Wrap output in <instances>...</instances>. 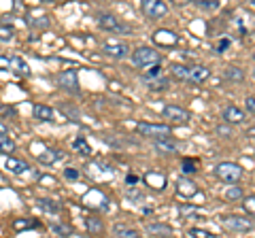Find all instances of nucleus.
Masks as SVG:
<instances>
[{
    "instance_id": "1",
    "label": "nucleus",
    "mask_w": 255,
    "mask_h": 238,
    "mask_svg": "<svg viewBox=\"0 0 255 238\" xmlns=\"http://www.w3.org/2000/svg\"><path fill=\"white\" fill-rule=\"evenodd\" d=\"M170 73L174 79L179 81H185V83H194V85H200L204 83L206 79L211 77V70L202 66V64H194V66H185V64H172L170 66Z\"/></svg>"
},
{
    "instance_id": "2",
    "label": "nucleus",
    "mask_w": 255,
    "mask_h": 238,
    "mask_svg": "<svg viewBox=\"0 0 255 238\" xmlns=\"http://www.w3.org/2000/svg\"><path fill=\"white\" fill-rule=\"evenodd\" d=\"M213 174L217 177L219 181H223L226 185H236L238 181L243 179V166L236 164V162H219L217 166L213 168Z\"/></svg>"
},
{
    "instance_id": "3",
    "label": "nucleus",
    "mask_w": 255,
    "mask_h": 238,
    "mask_svg": "<svg viewBox=\"0 0 255 238\" xmlns=\"http://www.w3.org/2000/svg\"><path fill=\"white\" fill-rule=\"evenodd\" d=\"M130 58H132V64L134 66H138V68H151V66H157L159 62H162V53H157L153 47L140 45V47H136V49L130 53Z\"/></svg>"
},
{
    "instance_id": "4",
    "label": "nucleus",
    "mask_w": 255,
    "mask_h": 238,
    "mask_svg": "<svg viewBox=\"0 0 255 238\" xmlns=\"http://www.w3.org/2000/svg\"><path fill=\"white\" fill-rule=\"evenodd\" d=\"M136 132L140 134V136H145V138H153V142L172 136V128L168 123H145V121H138L136 123Z\"/></svg>"
},
{
    "instance_id": "5",
    "label": "nucleus",
    "mask_w": 255,
    "mask_h": 238,
    "mask_svg": "<svg viewBox=\"0 0 255 238\" xmlns=\"http://www.w3.org/2000/svg\"><path fill=\"white\" fill-rule=\"evenodd\" d=\"M98 26L105 30V32H111V34H130L132 32L130 26L122 23V19H117L115 15H111V13H100Z\"/></svg>"
},
{
    "instance_id": "6",
    "label": "nucleus",
    "mask_w": 255,
    "mask_h": 238,
    "mask_svg": "<svg viewBox=\"0 0 255 238\" xmlns=\"http://www.w3.org/2000/svg\"><path fill=\"white\" fill-rule=\"evenodd\" d=\"M221 224L226 226L230 232H241L247 234L253 230V221L247 217V215H223L221 217Z\"/></svg>"
},
{
    "instance_id": "7",
    "label": "nucleus",
    "mask_w": 255,
    "mask_h": 238,
    "mask_svg": "<svg viewBox=\"0 0 255 238\" xmlns=\"http://www.w3.org/2000/svg\"><path fill=\"white\" fill-rule=\"evenodd\" d=\"M102 53H107L109 58H115V60H124L130 55V47L124 41H117V38H107L102 43Z\"/></svg>"
},
{
    "instance_id": "8",
    "label": "nucleus",
    "mask_w": 255,
    "mask_h": 238,
    "mask_svg": "<svg viewBox=\"0 0 255 238\" xmlns=\"http://www.w3.org/2000/svg\"><path fill=\"white\" fill-rule=\"evenodd\" d=\"M140 11L149 19H162L164 15L168 13V4H166L164 0H142Z\"/></svg>"
},
{
    "instance_id": "9",
    "label": "nucleus",
    "mask_w": 255,
    "mask_h": 238,
    "mask_svg": "<svg viewBox=\"0 0 255 238\" xmlns=\"http://www.w3.org/2000/svg\"><path fill=\"white\" fill-rule=\"evenodd\" d=\"M162 117L166 119V121H172V123H189V119H191V113L187 109H183L179 105H166L162 109Z\"/></svg>"
},
{
    "instance_id": "10",
    "label": "nucleus",
    "mask_w": 255,
    "mask_h": 238,
    "mask_svg": "<svg viewBox=\"0 0 255 238\" xmlns=\"http://www.w3.org/2000/svg\"><path fill=\"white\" fill-rule=\"evenodd\" d=\"M58 85L62 87L64 92L68 94H79V77H77V70L68 68V70H62V73L58 75Z\"/></svg>"
},
{
    "instance_id": "11",
    "label": "nucleus",
    "mask_w": 255,
    "mask_h": 238,
    "mask_svg": "<svg viewBox=\"0 0 255 238\" xmlns=\"http://www.w3.org/2000/svg\"><path fill=\"white\" fill-rule=\"evenodd\" d=\"M0 66H9V70H13V75H17V77H28L30 75V66L26 64V60L19 58V55L0 58Z\"/></svg>"
},
{
    "instance_id": "12",
    "label": "nucleus",
    "mask_w": 255,
    "mask_h": 238,
    "mask_svg": "<svg viewBox=\"0 0 255 238\" xmlns=\"http://www.w3.org/2000/svg\"><path fill=\"white\" fill-rule=\"evenodd\" d=\"M221 119L226 121L228 125H238V123H245V111L241 107H234V105H228L226 109L221 111Z\"/></svg>"
},
{
    "instance_id": "13",
    "label": "nucleus",
    "mask_w": 255,
    "mask_h": 238,
    "mask_svg": "<svg viewBox=\"0 0 255 238\" xmlns=\"http://www.w3.org/2000/svg\"><path fill=\"white\" fill-rule=\"evenodd\" d=\"M2 166H4V170H9L11 174H26L32 170L26 160H17V157H6Z\"/></svg>"
},
{
    "instance_id": "14",
    "label": "nucleus",
    "mask_w": 255,
    "mask_h": 238,
    "mask_svg": "<svg viewBox=\"0 0 255 238\" xmlns=\"http://www.w3.org/2000/svg\"><path fill=\"white\" fill-rule=\"evenodd\" d=\"M64 157V153L60 151V149H53V147H45L41 153H38V162H41L43 166H53L58 164L60 160Z\"/></svg>"
},
{
    "instance_id": "15",
    "label": "nucleus",
    "mask_w": 255,
    "mask_h": 238,
    "mask_svg": "<svg viewBox=\"0 0 255 238\" xmlns=\"http://www.w3.org/2000/svg\"><path fill=\"white\" fill-rule=\"evenodd\" d=\"M153 147H155V151L164 153V155H172V153H177L179 149H181V145H179L177 140H172V136L170 138H164V140H155Z\"/></svg>"
},
{
    "instance_id": "16",
    "label": "nucleus",
    "mask_w": 255,
    "mask_h": 238,
    "mask_svg": "<svg viewBox=\"0 0 255 238\" xmlns=\"http://www.w3.org/2000/svg\"><path fill=\"white\" fill-rule=\"evenodd\" d=\"M177 192H179L181 196H185V198H194V196L198 194V185H196L191 179L183 177V179L177 181Z\"/></svg>"
},
{
    "instance_id": "17",
    "label": "nucleus",
    "mask_w": 255,
    "mask_h": 238,
    "mask_svg": "<svg viewBox=\"0 0 255 238\" xmlns=\"http://www.w3.org/2000/svg\"><path fill=\"white\" fill-rule=\"evenodd\" d=\"M32 115H34V119H38V121H53V109L49 105H34L32 107Z\"/></svg>"
},
{
    "instance_id": "18",
    "label": "nucleus",
    "mask_w": 255,
    "mask_h": 238,
    "mask_svg": "<svg viewBox=\"0 0 255 238\" xmlns=\"http://www.w3.org/2000/svg\"><path fill=\"white\" fill-rule=\"evenodd\" d=\"M113 234L117 238H140V232L136 228L128 226V224H115L113 226Z\"/></svg>"
},
{
    "instance_id": "19",
    "label": "nucleus",
    "mask_w": 255,
    "mask_h": 238,
    "mask_svg": "<svg viewBox=\"0 0 255 238\" xmlns=\"http://www.w3.org/2000/svg\"><path fill=\"white\" fill-rule=\"evenodd\" d=\"M142 83H145L151 92H166L170 87V81L166 77H157V79H145L142 77Z\"/></svg>"
},
{
    "instance_id": "20",
    "label": "nucleus",
    "mask_w": 255,
    "mask_h": 238,
    "mask_svg": "<svg viewBox=\"0 0 255 238\" xmlns=\"http://www.w3.org/2000/svg\"><path fill=\"white\" fill-rule=\"evenodd\" d=\"M38 206H41L45 213H49V215H58L62 211V202L53 200V198H41V200H38Z\"/></svg>"
},
{
    "instance_id": "21",
    "label": "nucleus",
    "mask_w": 255,
    "mask_h": 238,
    "mask_svg": "<svg viewBox=\"0 0 255 238\" xmlns=\"http://www.w3.org/2000/svg\"><path fill=\"white\" fill-rule=\"evenodd\" d=\"M153 41L155 43H162V45H174L177 43V34L170 32V30H155V34H153Z\"/></svg>"
},
{
    "instance_id": "22",
    "label": "nucleus",
    "mask_w": 255,
    "mask_h": 238,
    "mask_svg": "<svg viewBox=\"0 0 255 238\" xmlns=\"http://www.w3.org/2000/svg\"><path fill=\"white\" fill-rule=\"evenodd\" d=\"M145 181H147V185H149L151 189H157V192H162V189L166 187V177H164V174L149 172L147 177H145Z\"/></svg>"
},
{
    "instance_id": "23",
    "label": "nucleus",
    "mask_w": 255,
    "mask_h": 238,
    "mask_svg": "<svg viewBox=\"0 0 255 238\" xmlns=\"http://www.w3.org/2000/svg\"><path fill=\"white\" fill-rule=\"evenodd\" d=\"M223 77L228 79V81H243L245 79V70L241 66H228L226 70H223Z\"/></svg>"
},
{
    "instance_id": "24",
    "label": "nucleus",
    "mask_w": 255,
    "mask_h": 238,
    "mask_svg": "<svg viewBox=\"0 0 255 238\" xmlns=\"http://www.w3.org/2000/svg\"><path fill=\"white\" fill-rule=\"evenodd\" d=\"M147 230L151 234H155V236H166V238L172 236V228L168 224H149Z\"/></svg>"
},
{
    "instance_id": "25",
    "label": "nucleus",
    "mask_w": 255,
    "mask_h": 238,
    "mask_svg": "<svg viewBox=\"0 0 255 238\" xmlns=\"http://www.w3.org/2000/svg\"><path fill=\"white\" fill-rule=\"evenodd\" d=\"M73 149L77 153H81V155H90L92 153V147H90V142H87L83 136H77L73 140Z\"/></svg>"
},
{
    "instance_id": "26",
    "label": "nucleus",
    "mask_w": 255,
    "mask_h": 238,
    "mask_svg": "<svg viewBox=\"0 0 255 238\" xmlns=\"http://www.w3.org/2000/svg\"><path fill=\"white\" fill-rule=\"evenodd\" d=\"M223 196H226V200H230V202L243 200V198H245L241 185H228V189H226V194H223Z\"/></svg>"
},
{
    "instance_id": "27",
    "label": "nucleus",
    "mask_w": 255,
    "mask_h": 238,
    "mask_svg": "<svg viewBox=\"0 0 255 238\" xmlns=\"http://www.w3.org/2000/svg\"><path fill=\"white\" fill-rule=\"evenodd\" d=\"M15 149H17V145H15V140H13V138H9V136H0V153L11 155V153H15Z\"/></svg>"
},
{
    "instance_id": "28",
    "label": "nucleus",
    "mask_w": 255,
    "mask_h": 238,
    "mask_svg": "<svg viewBox=\"0 0 255 238\" xmlns=\"http://www.w3.org/2000/svg\"><path fill=\"white\" fill-rule=\"evenodd\" d=\"M17 232H21V230H34V228H41V224H38L36 219H17L13 226Z\"/></svg>"
},
{
    "instance_id": "29",
    "label": "nucleus",
    "mask_w": 255,
    "mask_h": 238,
    "mask_svg": "<svg viewBox=\"0 0 255 238\" xmlns=\"http://www.w3.org/2000/svg\"><path fill=\"white\" fill-rule=\"evenodd\" d=\"M85 228H87V232L90 234H102V230H105V226H102V221L100 219H94V217H90L85 221Z\"/></svg>"
},
{
    "instance_id": "30",
    "label": "nucleus",
    "mask_w": 255,
    "mask_h": 238,
    "mask_svg": "<svg viewBox=\"0 0 255 238\" xmlns=\"http://www.w3.org/2000/svg\"><path fill=\"white\" fill-rule=\"evenodd\" d=\"M49 228H51V232L58 234L60 238H68L70 234H73V228L66 226V224H51Z\"/></svg>"
},
{
    "instance_id": "31",
    "label": "nucleus",
    "mask_w": 255,
    "mask_h": 238,
    "mask_svg": "<svg viewBox=\"0 0 255 238\" xmlns=\"http://www.w3.org/2000/svg\"><path fill=\"white\" fill-rule=\"evenodd\" d=\"M179 215H181V217L200 215V206H194V204H179Z\"/></svg>"
},
{
    "instance_id": "32",
    "label": "nucleus",
    "mask_w": 255,
    "mask_h": 238,
    "mask_svg": "<svg viewBox=\"0 0 255 238\" xmlns=\"http://www.w3.org/2000/svg\"><path fill=\"white\" fill-rule=\"evenodd\" d=\"M196 6L200 9H206V11H217L219 9V0H194Z\"/></svg>"
},
{
    "instance_id": "33",
    "label": "nucleus",
    "mask_w": 255,
    "mask_h": 238,
    "mask_svg": "<svg viewBox=\"0 0 255 238\" xmlns=\"http://www.w3.org/2000/svg\"><path fill=\"white\" fill-rule=\"evenodd\" d=\"M243 209H245L247 215L255 217V196H245L243 198Z\"/></svg>"
},
{
    "instance_id": "34",
    "label": "nucleus",
    "mask_w": 255,
    "mask_h": 238,
    "mask_svg": "<svg viewBox=\"0 0 255 238\" xmlns=\"http://www.w3.org/2000/svg\"><path fill=\"white\" fill-rule=\"evenodd\" d=\"M13 34H15L13 26H9V23H2V26H0V41L2 43H9L13 38Z\"/></svg>"
},
{
    "instance_id": "35",
    "label": "nucleus",
    "mask_w": 255,
    "mask_h": 238,
    "mask_svg": "<svg viewBox=\"0 0 255 238\" xmlns=\"http://www.w3.org/2000/svg\"><path fill=\"white\" fill-rule=\"evenodd\" d=\"M189 236L191 238H215L213 232H209V230H202V228H189Z\"/></svg>"
},
{
    "instance_id": "36",
    "label": "nucleus",
    "mask_w": 255,
    "mask_h": 238,
    "mask_svg": "<svg viewBox=\"0 0 255 238\" xmlns=\"http://www.w3.org/2000/svg\"><path fill=\"white\" fill-rule=\"evenodd\" d=\"M181 170L185 174H194L196 172V162L189 160V157H183V160H181Z\"/></svg>"
},
{
    "instance_id": "37",
    "label": "nucleus",
    "mask_w": 255,
    "mask_h": 238,
    "mask_svg": "<svg viewBox=\"0 0 255 238\" xmlns=\"http://www.w3.org/2000/svg\"><path fill=\"white\" fill-rule=\"evenodd\" d=\"M30 26L38 28V30H45V28H49V17H47V15H43V17H36V21H32Z\"/></svg>"
},
{
    "instance_id": "38",
    "label": "nucleus",
    "mask_w": 255,
    "mask_h": 238,
    "mask_svg": "<svg viewBox=\"0 0 255 238\" xmlns=\"http://www.w3.org/2000/svg\"><path fill=\"white\" fill-rule=\"evenodd\" d=\"M64 179H68V181H79V179H81V172H79L77 168H64Z\"/></svg>"
},
{
    "instance_id": "39",
    "label": "nucleus",
    "mask_w": 255,
    "mask_h": 238,
    "mask_svg": "<svg viewBox=\"0 0 255 238\" xmlns=\"http://www.w3.org/2000/svg\"><path fill=\"white\" fill-rule=\"evenodd\" d=\"M157 77H164L162 75V66H151L149 70H147V73H145V79H157Z\"/></svg>"
},
{
    "instance_id": "40",
    "label": "nucleus",
    "mask_w": 255,
    "mask_h": 238,
    "mask_svg": "<svg viewBox=\"0 0 255 238\" xmlns=\"http://www.w3.org/2000/svg\"><path fill=\"white\" fill-rule=\"evenodd\" d=\"M62 113L66 115V117H70V119H73V121H77V119H79V111H73V109H70L68 105H64V107H62Z\"/></svg>"
},
{
    "instance_id": "41",
    "label": "nucleus",
    "mask_w": 255,
    "mask_h": 238,
    "mask_svg": "<svg viewBox=\"0 0 255 238\" xmlns=\"http://www.w3.org/2000/svg\"><path fill=\"white\" fill-rule=\"evenodd\" d=\"M215 132H217L219 136H230V134H232V128L226 123V125H217V130H215Z\"/></svg>"
},
{
    "instance_id": "42",
    "label": "nucleus",
    "mask_w": 255,
    "mask_h": 238,
    "mask_svg": "<svg viewBox=\"0 0 255 238\" xmlns=\"http://www.w3.org/2000/svg\"><path fill=\"white\" fill-rule=\"evenodd\" d=\"M245 105H247V111H251V113L255 115V94H251V96H247Z\"/></svg>"
},
{
    "instance_id": "43",
    "label": "nucleus",
    "mask_w": 255,
    "mask_h": 238,
    "mask_svg": "<svg viewBox=\"0 0 255 238\" xmlns=\"http://www.w3.org/2000/svg\"><path fill=\"white\" fill-rule=\"evenodd\" d=\"M230 47V38H221L219 45H217V53H223Z\"/></svg>"
},
{
    "instance_id": "44",
    "label": "nucleus",
    "mask_w": 255,
    "mask_h": 238,
    "mask_svg": "<svg viewBox=\"0 0 255 238\" xmlns=\"http://www.w3.org/2000/svg\"><path fill=\"white\" fill-rule=\"evenodd\" d=\"M0 136H9V125L4 121H0Z\"/></svg>"
},
{
    "instance_id": "45",
    "label": "nucleus",
    "mask_w": 255,
    "mask_h": 238,
    "mask_svg": "<svg viewBox=\"0 0 255 238\" xmlns=\"http://www.w3.org/2000/svg\"><path fill=\"white\" fill-rule=\"evenodd\" d=\"M0 111H2L4 115H15V109H13V107H2Z\"/></svg>"
},
{
    "instance_id": "46",
    "label": "nucleus",
    "mask_w": 255,
    "mask_h": 238,
    "mask_svg": "<svg viewBox=\"0 0 255 238\" xmlns=\"http://www.w3.org/2000/svg\"><path fill=\"white\" fill-rule=\"evenodd\" d=\"M138 181V177H134V174H130V177H126V183H130V185H134Z\"/></svg>"
},
{
    "instance_id": "47",
    "label": "nucleus",
    "mask_w": 255,
    "mask_h": 238,
    "mask_svg": "<svg viewBox=\"0 0 255 238\" xmlns=\"http://www.w3.org/2000/svg\"><path fill=\"white\" fill-rule=\"evenodd\" d=\"M247 136H253V138H255V128H249V130H247Z\"/></svg>"
},
{
    "instance_id": "48",
    "label": "nucleus",
    "mask_w": 255,
    "mask_h": 238,
    "mask_svg": "<svg viewBox=\"0 0 255 238\" xmlns=\"http://www.w3.org/2000/svg\"><path fill=\"white\" fill-rule=\"evenodd\" d=\"M251 4H253V6H255V0H251Z\"/></svg>"
}]
</instances>
